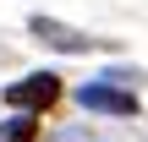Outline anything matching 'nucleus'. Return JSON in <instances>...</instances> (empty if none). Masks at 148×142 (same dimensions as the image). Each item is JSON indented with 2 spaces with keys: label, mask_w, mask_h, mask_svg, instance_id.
<instances>
[{
  "label": "nucleus",
  "mask_w": 148,
  "mask_h": 142,
  "mask_svg": "<svg viewBox=\"0 0 148 142\" xmlns=\"http://www.w3.org/2000/svg\"><path fill=\"white\" fill-rule=\"evenodd\" d=\"M55 99H60V77H55V71H33V77H22V82L5 88V104L22 109V115H38V109H49Z\"/></svg>",
  "instance_id": "obj_1"
},
{
  "label": "nucleus",
  "mask_w": 148,
  "mask_h": 142,
  "mask_svg": "<svg viewBox=\"0 0 148 142\" xmlns=\"http://www.w3.org/2000/svg\"><path fill=\"white\" fill-rule=\"evenodd\" d=\"M77 104H82V109H99V115H137V93L110 88V77H104V82H82V88H77Z\"/></svg>",
  "instance_id": "obj_2"
},
{
  "label": "nucleus",
  "mask_w": 148,
  "mask_h": 142,
  "mask_svg": "<svg viewBox=\"0 0 148 142\" xmlns=\"http://www.w3.org/2000/svg\"><path fill=\"white\" fill-rule=\"evenodd\" d=\"M27 27H33V33H38L49 49H66V55H82V49H93V38H82L77 27H66V22H55V16H33Z\"/></svg>",
  "instance_id": "obj_3"
},
{
  "label": "nucleus",
  "mask_w": 148,
  "mask_h": 142,
  "mask_svg": "<svg viewBox=\"0 0 148 142\" xmlns=\"http://www.w3.org/2000/svg\"><path fill=\"white\" fill-rule=\"evenodd\" d=\"M0 142H38V120H33V115H11V120H0Z\"/></svg>",
  "instance_id": "obj_4"
}]
</instances>
